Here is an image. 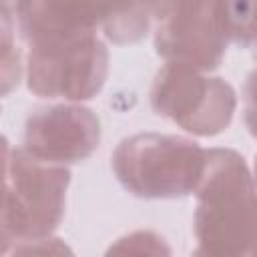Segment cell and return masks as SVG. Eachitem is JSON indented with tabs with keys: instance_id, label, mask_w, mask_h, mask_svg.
<instances>
[{
	"instance_id": "obj_1",
	"label": "cell",
	"mask_w": 257,
	"mask_h": 257,
	"mask_svg": "<svg viewBox=\"0 0 257 257\" xmlns=\"http://www.w3.org/2000/svg\"><path fill=\"white\" fill-rule=\"evenodd\" d=\"M114 167L137 195L165 197L187 193L205 173V157L195 143L177 137L141 135L124 141Z\"/></svg>"
},
{
	"instance_id": "obj_4",
	"label": "cell",
	"mask_w": 257,
	"mask_h": 257,
	"mask_svg": "<svg viewBox=\"0 0 257 257\" xmlns=\"http://www.w3.org/2000/svg\"><path fill=\"white\" fill-rule=\"evenodd\" d=\"M157 28L159 52L171 58L213 66L227 34L223 4H165Z\"/></svg>"
},
{
	"instance_id": "obj_2",
	"label": "cell",
	"mask_w": 257,
	"mask_h": 257,
	"mask_svg": "<svg viewBox=\"0 0 257 257\" xmlns=\"http://www.w3.org/2000/svg\"><path fill=\"white\" fill-rule=\"evenodd\" d=\"M14 177L6 173L4 231L14 235H40L58 221L66 173L40 167L36 159L14 153L6 163Z\"/></svg>"
},
{
	"instance_id": "obj_3",
	"label": "cell",
	"mask_w": 257,
	"mask_h": 257,
	"mask_svg": "<svg viewBox=\"0 0 257 257\" xmlns=\"http://www.w3.org/2000/svg\"><path fill=\"white\" fill-rule=\"evenodd\" d=\"M104 60L102 44L92 36L36 44L30 54V88L84 98L100 86Z\"/></svg>"
},
{
	"instance_id": "obj_5",
	"label": "cell",
	"mask_w": 257,
	"mask_h": 257,
	"mask_svg": "<svg viewBox=\"0 0 257 257\" xmlns=\"http://www.w3.org/2000/svg\"><path fill=\"white\" fill-rule=\"evenodd\" d=\"M114 6L104 4H18V16L24 36L36 46L44 42L90 36V28L110 16Z\"/></svg>"
}]
</instances>
